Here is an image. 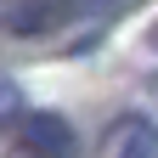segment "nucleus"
Returning <instances> with one entry per match:
<instances>
[{
	"instance_id": "nucleus-1",
	"label": "nucleus",
	"mask_w": 158,
	"mask_h": 158,
	"mask_svg": "<svg viewBox=\"0 0 158 158\" xmlns=\"http://www.w3.org/2000/svg\"><path fill=\"white\" fill-rule=\"evenodd\" d=\"M11 130H17V152H28V158H73L79 152L62 113H45V107L40 113H17Z\"/></svg>"
},
{
	"instance_id": "nucleus-2",
	"label": "nucleus",
	"mask_w": 158,
	"mask_h": 158,
	"mask_svg": "<svg viewBox=\"0 0 158 158\" xmlns=\"http://www.w3.org/2000/svg\"><path fill=\"white\" fill-rule=\"evenodd\" d=\"M102 0H11L6 6V28L11 34H51V28H62V23H73V17H85V11H96Z\"/></svg>"
},
{
	"instance_id": "nucleus-3",
	"label": "nucleus",
	"mask_w": 158,
	"mask_h": 158,
	"mask_svg": "<svg viewBox=\"0 0 158 158\" xmlns=\"http://www.w3.org/2000/svg\"><path fill=\"white\" fill-rule=\"evenodd\" d=\"M96 158H158V124H152V118H141V113L113 118Z\"/></svg>"
}]
</instances>
